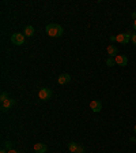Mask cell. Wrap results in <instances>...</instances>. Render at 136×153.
<instances>
[{
    "label": "cell",
    "mask_w": 136,
    "mask_h": 153,
    "mask_svg": "<svg viewBox=\"0 0 136 153\" xmlns=\"http://www.w3.org/2000/svg\"><path fill=\"white\" fill-rule=\"evenodd\" d=\"M64 29L59 23H49L46 26V34L50 36V37H60L63 36Z\"/></svg>",
    "instance_id": "1"
},
{
    "label": "cell",
    "mask_w": 136,
    "mask_h": 153,
    "mask_svg": "<svg viewBox=\"0 0 136 153\" xmlns=\"http://www.w3.org/2000/svg\"><path fill=\"white\" fill-rule=\"evenodd\" d=\"M11 41H12V44H15V45H22L25 42V34H22V33H14L11 36Z\"/></svg>",
    "instance_id": "2"
},
{
    "label": "cell",
    "mask_w": 136,
    "mask_h": 153,
    "mask_svg": "<svg viewBox=\"0 0 136 153\" xmlns=\"http://www.w3.org/2000/svg\"><path fill=\"white\" fill-rule=\"evenodd\" d=\"M131 37L132 34L128 33H120L118 36H116V41L120 42V44H128V41H131Z\"/></svg>",
    "instance_id": "3"
},
{
    "label": "cell",
    "mask_w": 136,
    "mask_h": 153,
    "mask_svg": "<svg viewBox=\"0 0 136 153\" xmlns=\"http://www.w3.org/2000/svg\"><path fill=\"white\" fill-rule=\"evenodd\" d=\"M38 97L44 101L49 100V99L52 97V90L49 89V88H42V89L40 90V93H38Z\"/></svg>",
    "instance_id": "4"
},
{
    "label": "cell",
    "mask_w": 136,
    "mask_h": 153,
    "mask_svg": "<svg viewBox=\"0 0 136 153\" xmlns=\"http://www.w3.org/2000/svg\"><path fill=\"white\" fill-rule=\"evenodd\" d=\"M16 104V101L14 100V99H7L5 101H3L1 103V111L5 112V111H8V109H11L12 107Z\"/></svg>",
    "instance_id": "5"
},
{
    "label": "cell",
    "mask_w": 136,
    "mask_h": 153,
    "mask_svg": "<svg viewBox=\"0 0 136 153\" xmlns=\"http://www.w3.org/2000/svg\"><path fill=\"white\" fill-rule=\"evenodd\" d=\"M90 108H91L93 112L98 114V112H101V109H102V103H101L100 100H93L90 103Z\"/></svg>",
    "instance_id": "6"
},
{
    "label": "cell",
    "mask_w": 136,
    "mask_h": 153,
    "mask_svg": "<svg viewBox=\"0 0 136 153\" xmlns=\"http://www.w3.org/2000/svg\"><path fill=\"white\" fill-rule=\"evenodd\" d=\"M114 60H116V64H117V66H121V67H124V66L128 64V58L124 56V55H117L114 58Z\"/></svg>",
    "instance_id": "7"
},
{
    "label": "cell",
    "mask_w": 136,
    "mask_h": 153,
    "mask_svg": "<svg viewBox=\"0 0 136 153\" xmlns=\"http://www.w3.org/2000/svg\"><path fill=\"white\" fill-rule=\"evenodd\" d=\"M69 81H71V75L67 74V73H64V74L59 75V78H57V82L60 85H65V84H68Z\"/></svg>",
    "instance_id": "8"
},
{
    "label": "cell",
    "mask_w": 136,
    "mask_h": 153,
    "mask_svg": "<svg viewBox=\"0 0 136 153\" xmlns=\"http://www.w3.org/2000/svg\"><path fill=\"white\" fill-rule=\"evenodd\" d=\"M106 51H108L109 58H116V56L118 55V49H117V47H114V45H108Z\"/></svg>",
    "instance_id": "9"
},
{
    "label": "cell",
    "mask_w": 136,
    "mask_h": 153,
    "mask_svg": "<svg viewBox=\"0 0 136 153\" xmlns=\"http://www.w3.org/2000/svg\"><path fill=\"white\" fill-rule=\"evenodd\" d=\"M34 152L36 153H46V145L42 142H38L34 145Z\"/></svg>",
    "instance_id": "10"
},
{
    "label": "cell",
    "mask_w": 136,
    "mask_h": 153,
    "mask_svg": "<svg viewBox=\"0 0 136 153\" xmlns=\"http://www.w3.org/2000/svg\"><path fill=\"white\" fill-rule=\"evenodd\" d=\"M34 34H36V30H34V27L32 25L25 27V37H33Z\"/></svg>",
    "instance_id": "11"
},
{
    "label": "cell",
    "mask_w": 136,
    "mask_h": 153,
    "mask_svg": "<svg viewBox=\"0 0 136 153\" xmlns=\"http://www.w3.org/2000/svg\"><path fill=\"white\" fill-rule=\"evenodd\" d=\"M78 143L76 142H69V145H68V149H69V152L71 153H76V150H78Z\"/></svg>",
    "instance_id": "12"
},
{
    "label": "cell",
    "mask_w": 136,
    "mask_h": 153,
    "mask_svg": "<svg viewBox=\"0 0 136 153\" xmlns=\"http://www.w3.org/2000/svg\"><path fill=\"white\" fill-rule=\"evenodd\" d=\"M3 149H5V150H11V149H12V142H11V141H5V142L3 143Z\"/></svg>",
    "instance_id": "13"
},
{
    "label": "cell",
    "mask_w": 136,
    "mask_h": 153,
    "mask_svg": "<svg viewBox=\"0 0 136 153\" xmlns=\"http://www.w3.org/2000/svg\"><path fill=\"white\" fill-rule=\"evenodd\" d=\"M106 64L109 66V67H113L116 64V60H114V58H108V60H106Z\"/></svg>",
    "instance_id": "14"
},
{
    "label": "cell",
    "mask_w": 136,
    "mask_h": 153,
    "mask_svg": "<svg viewBox=\"0 0 136 153\" xmlns=\"http://www.w3.org/2000/svg\"><path fill=\"white\" fill-rule=\"evenodd\" d=\"M7 99H10V97H8V93H7V92H1V95H0V101L3 103V101H5Z\"/></svg>",
    "instance_id": "15"
},
{
    "label": "cell",
    "mask_w": 136,
    "mask_h": 153,
    "mask_svg": "<svg viewBox=\"0 0 136 153\" xmlns=\"http://www.w3.org/2000/svg\"><path fill=\"white\" fill-rule=\"evenodd\" d=\"M76 153H84V146L79 145V146H78V150H76Z\"/></svg>",
    "instance_id": "16"
},
{
    "label": "cell",
    "mask_w": 136,
    "mask_h": 153,
    "mask_svg": "<svg viewBox=\"0 0 136 153\" xmlns=\"http://www.w3.org/2000/svg\"><path fill=\"white\" fill-rule=\"evenodd\" d=\"M131 41H132V44H135V45H136V33H133V34H132Z\"/></svg>",
    "instance_id": "17"
},
{
    "label": "cell",
    "mask_w": 136,
    "mask_h": 153,
    "mask_svg": "<svg viewBox=\"0 0 136 153\" xmlns=\"http://www.w3.org/2000/svg\"><path fill=\"white\" fill-rule=\"evenodd\" d=\"M132 27H133V30H135V32H136V19H135V21H133V25H132Z\"/></svg>",
    "instance_id": "18"
},
{
    "label": "cell",
    "mask_w": 136,
    "mask_h": 153,
    "mask_svg": "<svg viewBox=\"0 0 136 153\" xmlns=\"http://www.w3.org/2000/svg\"><path fill=\"white\" fill-rule=\"evenodd\" d=\"M8 153H19L18 150H14V149H11V150H8Z\"/></svg>",
    "instance_id": "19"
},
{
    "label": "cell",
    "mask_w": 136,
    "mask_h": 153,
    "mask_svg": "<svg viewBox=\"0 0 136 153\" xmlns=\"http://www.w3.org/2000/svg\"><path fill=\"white\" fill-rule=\"evenodd\" d=\"M110 41L114 42V41H116V36H112V37H110Z\"/></svg>",
    "instance_id": "20"
},
{
    "label": "cell",
    "mask_w": 136,
    "mask_h": 153,
    "mask_svg": "<svg viewBox=\"0 0 136 153\" xmlns=\"http://www.w3.org/2000/svg\"><path fill=\"white\" fill-rule=\"evenodd\" d=\"M135 139H136V137H131V138H129V141H132V142H135Z\"/></svg>",
    "instance_id": "21"
},
{
    "label": "cell",
    "mask_w": 136,
    "mask_h": 153,
    "mask_svg": "<svg viewBox=\"0 0 136 153\" xmlns=\"http://www.w3.org/2000/svg\"><path fill=\"white\" fill-rule=\"evenodd\" d=\"M0 153H8V150H5V149H1V150H0Z\"/></svg>",
    "instance_id": "22"
},
{
    "label": "cell",
    "mask_w": 136,
    "mask_h": 153,
    "mask_svg": "<svg viewBox=\"0 0 136 153\" xmlns=\"http://www.w3.org/2000/svg\"><path fill=\"white\" fill-rule=\"evenodd\" d=\"M132 16H133V19H136V12H133V14H132Z\"/></svg>",
    "instance_id": "23"
},
{
    "label": "cell",
    "mask_w": 136,
    "mask_h": 153,
    "mask_svg": "<svg viewBox=\"0 0 136 153\" xmlns=\"http://www.w3.org/2000/svg\"><path fill=\"white\" fill-rule=\"evenodd\" d=\"M133 133H136V124H135V127H133Z\"/></svg>",
    "instance_id": "24"
},
{
    "label": "cell",
    "mask_w": 136,
    "mask_h": 153,
    "mask_svg": "<svg viewBox=\"0 0 136 153\" xmlns=\"http://www.w3.org/2000/svg\"><path fill=\"white\" fill-rule=\"evenodd\" d=\"M135 142H136V139H135Z\"/></svg>",
    "instance_id": "25"
}]
</instances>
